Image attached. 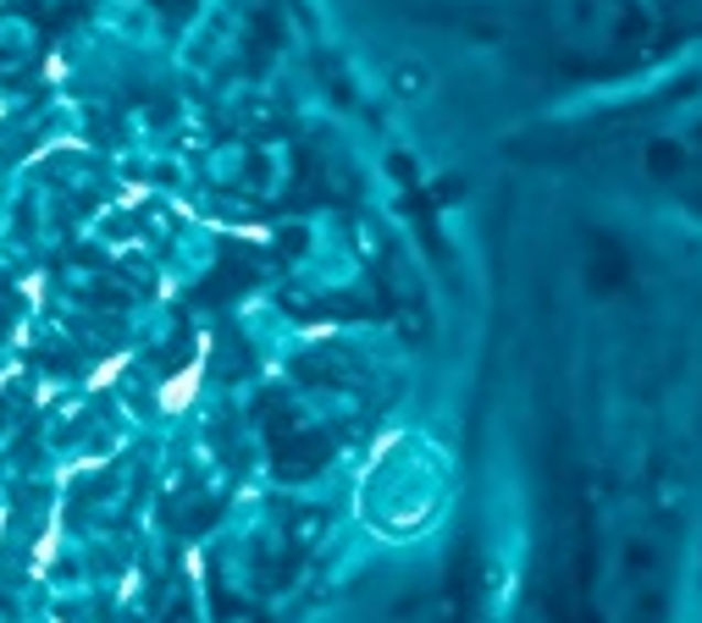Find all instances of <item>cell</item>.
Here are the masks:
<instances>
[{"instance_id":"6da1fadb","label":"cell","mask_w":702,"mask_h":623,"mask_svg":"<svg viewBox=\"0 0 702 623\" xmlns=\"http://www.w3.org/2000/svg\"><path fill=\"white\" fill-rule=\"evenodd\" d=\"M393 89H399L404 100H421V95H426V73H421V67H393Z\"/></svg>"}]
</instances>
